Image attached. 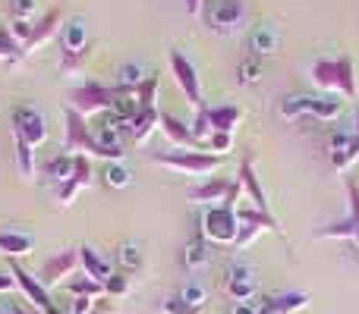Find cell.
Returning a JSON list of instances; mask_svg holds the SVG:
<instances>
[{
    "mask_svg": "<svg viewBox=\"0 0 359 314\" xmlns=\"http://www.w3.org/2000/svg\"><path fill=\"white\" fill-rule=\"evenodd\" d=\"M309 76L318 88H325V92H337L347 101H356V76H353V60H350V57L312 63Z\"/></svg>",
    "mask_w": 359,
    "mask_h": 314,
    "instance_id": "cell-1",
    "label": "cell"
},
{
    "mask_svg": "<svg viewBox=\"0 0 359 314\" xmlns=\"http://www.w3.org/2000/svg\"><path fill=\"white\" fill-rule=\"evenodd\" d=\"M158 166H168L177 173H189V176H211L221 166V155H205V151H155L151 155Z\"/></svg>",
    "mask_w": 359,
    "mask_h": 314,
    "instance_id": "cell-2",
    "label": "cell"
},
{
    "mask_svg": "<svg viewBox=\"0 0 359 314\" xmlns=\"http://www.w3.org/2000/svg\"><path fill=\"white\" fill-rule=\"evenodd\" d=\"M202 233H205V239L217 242V245H236V236H240V217H236V208L211 204L202 217Z\"/></svg>",
    "mask_w": 359,
    "mask_h": 314,
    "instance_id": "cell-3",
    "label": "cell"
},
{
    "mask_svg": "<svg viewBox=\"0 0 359 314\" xmlns=\"http://www.w3.org/2000/svg\"><path fill=\"white\" fill-rule=\"evenodd\" d=\"M168 57H170V73H174V82L180 85V92H183L186 104H189L192 110L208 107V104H205V98H202V79H198L196 63H192L189 57H186L183 50H177V48H170Z\"/></svg>",
    "mask_w": 359,
    "mask_h": 314,
    "instance_id": "cell-4",
    "label": "cell"
},
{
    "mask_svg": "<svg viewBox=\"0 0 359 314\" xmlns=\"http://www.w3.org/2000/svg\"><path fill=\"white\" fill-rule=\"evenodd\" d=\"M117 94H120V88H107V85H101V82H86V85L69 92V107H73L76 113H82V117L107 113L111 104L117 101Z\"/></svg>",
    "mask_w": 359,
    "mask_h": 314,
    "instance_id": "cell-5",
    "label": "cell"
},
{
    "mask_svg": "<svg viewBox=\"0 0 359 314\" xmlns=\"http://www.w3.org/2000/svg\"><path fill=\"white\" fill-rule=\"evenodd\" d=\"M13 136L25 138L32 148L48 142V117L35 104H19L13 110Z\"/></svg>",
    "mask_w": 359,
    "mask_h": 314,
    "instance_id": "cell-6",
    "label": "cell"
},
{
    "mask_svg": "<svg viewBox=\"0 0 359 314\" xmlns=\"http://www.w3.org/2000/svg\"><path fill=\"white\" fill-rule=\"evenodd\" d=\"M10 273H13V280H16V286H19V290H22V296L29 299V302L35 305V308L41 311V314H63V311L54 305V299H50L48 286H44L38 277H32V273L25 271L22 264H16V261H10Z\"/></svg>",
    "mask_w": 359,
    "mask_h": 314,
    "instance_id": "cell-7",
    "label": "cell"
},
{
    "mask_svg": "<svg viewBox=\"0 0 359 314\" xmlns=\"http://www.w3.org/2000/svg\"><path fill=\"white\" fill-rule=\"evenodd\" d=\"M63 120H67V132H63V155H88L92 151V126L82 113H76L73 107L63 110Z\"/></svg>",
    "mask_w": 359,
    "mask_h": 314,
    "instance_id": "cell-8",
    "label": "cell"
},
{
    "mask_svg": "<svg viewBox=\"0 0 359 314\" xmlns=\"http://www.w3.org/2000/svg\"><path fill=\"white\" fill-rule=\"evenodd\" d=\"M347 195H350V217L347 220H337L331 227H322L316 229V239H350L359 233V183L350 179L347 183Z\"/></svg>",
    "mask_w": 359,
    "mask_h": 314,
    "instance_id": "cell-9",
    "label": "cell"
},
{
    "mask_svg": "<svg viewBox=\"0 0 359 314\" xmlns=\"http://www.w3.org/2000/svg\"><path fill=\"white\" fill-rule=\"evenodd\" d=\"M240 217V236H236V248H246L252 239H259L265 229H278V220L265 210H255V208H240L236 210Z\"/></svg>",
    "mask_w": 359,
    "mask_h": 314,
    "instance_id": "cell-10",
    "label": "cell"
},
{
    "mask_svg": "<svg viewBox=\"0 0 359 314\" xmlns=\"http://www.w3.org/2000/svg\"><path fill=\"white\" fill-rule=\"evenodd\" d=\"M76 267H79V252H73V248H63V252H57V255H50L48 261L41 264V283L48 286H57V283H63V277H73L76 273Z\"/></svg>",
    "mask_w": 359,
    "mask_h": 314,
    "instance_id": "cell-11",
    "label": "cell"
},
{
    "mask_svg": "<svg viewBox=\"0 0 359 314\" xmlns=\"http://www.w3.org/2000/svg\"><path fill=\"white\" fill-rule=\"evenodd\" d=\"M243 16H246V3H243V0H217L208 10L211 29H224V31L236 29V25L243 22Z\"/></svg>",
    "mask_w": 359,
    "mask_h": 314,
    "instance_id": "cell-12",
    "label": "cell"
},
{
    "mask_svg": "<svg viewBox=\"0 0 359 314\" xmlns=\"http://www.w3.org/2000/svg\"><path fill=\"white\" fill-rule=\"evenodd\" d=\"M230 183H233V179L208 176L205 183L192 185V189L186 192V201H189V204H211V201H224V195L230 192Z\"/></svg>",
    "mask_w": 359,
    "mask_h": 314,
    "instance_id": "cell-13",
    "label": "cell"
},
{
    "mask_svg": "<svg viewBox=\"0 0 359 314\" xmlns=\"http://www.w3.org/2000/svg\"><path fill=\"white\" fill-rule=\"evenodd\" d=\"M161 132L168 136V142H174L180 151H196L198 142L196 136H192V129L183 123V120H177L174 113H161Z\"/></svg>",
    "mask_w": 359,
    "mask_h": 314,
    "instance_id": "cell-14",
    "label": "cell"
},
{
    "mask_svg": "<svg viewBox=\"0 0 359 314\" xmlns=\"http://www.w3.org/2000/svg\"><path fill=\"white\" fill-rule=\"evenodd\" d=\"M240 185L246 189V195H249V201H252V208L255 210H265V214H271L268 210V195H265V189H262V183H259V176H255V166H252V160H243L240 164Z\"/></svg>",
    "mask_w": 359,
    "mask_h": 314,
    "instance_id": "cell-15",
    "label": "cell"
},
{
    "mask_svg": "<svg viewBox=\"0 0 359 314\" xmlns=\"http://www.w3.org/2000/svg\"><path fill=\"white\" fill-rule=\"evenodd\" d=\"M306 305H309L306 292H280L274 299H265L259 305V314H293V311H303Z\"/></svg>",
    "mask_w": 359,
    "mask_h": 314,
    "instance_id": "cell-16",
    "label": "cell"
},
{
    "mask_svg": "<svg viewBox=\"0 0 359 314\" xmlns=\"http://www.w3.org/2000/svg\"><path fill=\"white\" fill-rule=\"evenodd\" d=\"M60 19H63V16H60V10H48V13H44L41 22H35V31H32V38L22 44V54H32V50L38 48V44L50 41V38H54V31H57V29H63Z\"/></svg>",
    "mask_w": 359,
    "mask_h": 314,
    "instance_id": "cell-17",
    "label": "cell"
},
{
    "mask_svg": "<svg viewBox=\"0 0 359 314\" xmlns=\"http://www.w3.org/2000/svg\"><path fill=\"white\" fill-rule=\"evenodd\" d=\"M60 41H63V54H86L88 48V29L82 19H69L60 29Z\"/></svg>",
    "mask_w": 359,
    "mask_h": 314,
    "instance_id": "cell-18",
    "label": "cell"
},
{
    "mask_svg": "<svg viewBox=\"0 0 359 314\" xmlns=\"http://www.w3.org/2000/svg\"><path fill=\"white\" fill-rule=\"evenodd\" d=\"M227 292L233 302H249L255 296V277L249 267H233L227 277Z\"/></svg>",
    "mask_w": 359,
    "mask_h": 314,
    "instance_id": "cell-19",
    "label": "cell"
},
{
    "mask_svg": "<svg viewBox=\"0 0 359 314\" xmlns=\"http://www.w3.org/2000/svg\"><path fill=\"white\" fill-rule=\"evenodd\" d=\"M79 264H82V273H88L92 280H98L101 286H104L107 280H111V273H114V267L107 264V261L101 258L92 245H82L79 248Z\"/></svg>",
    "mask_w": 359,
    "mask_h": 314,
    "instance_id": "cell-20",
    "label": "cell"
},
{
    "mask_svg": "<svg viewBox=\"0 0 359 314\" xmlns=\"http://www.w3.org/2000/svg\"><path fill=\"white\" fill-rule=\"evenodd\" d=\"M155 126H161V110H158V107H139L136 117H133V123H130L133 142H145Z\"/></svg>",
    "mask_w": 359,
    "mask_h": 314,
    "instance_id": "cell-21",
    "label": "cell"
},
{
    "mask_svg": "<svg viewBox=\"0 0 359 314\" xmlns=\"http://www.w3.org/2000/svg\"><path fill=\"white\" fill-rule=\"evenodd\" d=\"M32 236H25V233H13V229H0V255H6L10 261H16V258H22V255H29L32 252Z\"/></svg>",
    "mask_w": 359,
    "mask_h": 314,
    "instance_id": "cell-22",
    "label": "cell"
},
{
    "mask_svg": "<svg viewBox=\"0 0 359 314\" xmlns=\"http://www.w3.org/2000/svg\"><path fill=\"white\" fill-rule=\"evenodd\" d=\"M208 117H211V129L215 132H230L233 136L236 123L243 120V110L233 104H217V107H208Z\"/></svg>",
    "mask_w": 359,
    "mask_h": 314,
    "instance_id": "cell-23",
    "label": "cell"
},
{
    "mask_svg": "<svg viewBox=\"0 0 359 314\" xmlns=\"http://www.w3.org/2000/svg\"><path fill=\"white\" fill-rule=\"evenodd\" d=\"M145 69H142V63H136V60H130V63H123V66L117 69V88L123 94H136L139 88L145 85Z\"/></svg>",
    "mask_w": 359,
    "mask_h": 314,
    "instance_id": "cell-24",
    "label": "cell"
},
{
    "mask_svg": "<svg viewBox=\"0 0 359 314\" xmlns=\"http://www.w3.org/2000/svg\"><path fill=\"white\" fill-rule=\"evenodd\" d=\"M205 261H208V239H205L202 229H196V233L189 236V242H186V248H183V264L189 267V271H198Z\"/></svg>",
    "mask_w": 359,
    "mask_h": 314,
    "instance_id": "cell-25",
    "label": "cell"
},
{
    "mask_svg": "<svg viewBox=\"0 0 359 314\" xmlns=\"http://www.w3.org/2000/svg\"><path fill=\"white\" fill-rule=\"evenodd\" d=\"M252 57H262V60H265L268 54H274V50H278V29H274V25H268V22H262L259 29L252 31Z\"/></svg>",
    "mask_w": 359,
    "mask_h": 314,
    "instance_id": "cell-26",
    "label": "cell"
},
{
    "mask_svg": "<svg viewBox=\"0 0 359 314\" xmlns=\"http://www.w3.org/2000/svg\"><path fill=\"white\" fill-rule=\"evenodd\" d=\"M63 286H67L69 296H82V299H101L104 296V286H101L98 280H92L88 273H73Z\"/></svg>",
    "mask_w": 359,
    "mask_h": 314,
    "instance_id": "cell-27",
    "label": "cell"
},
{
    "mask_svg": "<svg viewBox=\"0 0 359 314\" xmlns=\"http://www.w3.org/2000/svg\"><path fill=\"white\" fill-rule=\"evenodd\" d=\"M117 264H120V271H123V273L142 271V264H145L142 245H139V242H123V245L117 248Z\"/></svg>",
    "mask_w": 359,
    "mask_h": 314,
    "instance_id": "cell-28",
    "label": "cell"
},
{
    "mask_svg": "<svg viewBox=\"0 0 359 314\" xmlns=\"http://www.w3.org/2000/svg\"><path fill=\"white\" fill-rule=\"evenodd\" d=\"M13 142H16V170L22 179H35V170H38V160H35V148H32L25 138L13 136Z\"/></svg>",
    "mask_w": 359,
    "mask_h": 314,
    "instance_id": "cell-29",
    "label": "cell"
},
{
    "mask_svg": "<svg viewBox=\"0 0 359 314\" xmlns=\"http://www.w3.org/2000/svg\"><path fill=\"white\" fill-rule=\"evenodd\" d=\"M341 101H334V98H312L309 94V110H306V117H316V120H322V123H334L337 117H341Z\"/></svg>",
    "mask_w": 359,
    "mask_h": 314,
    "instance_id": "cell-30",
    "label": "cell"
},
{
    "mask_svg": "<svg viewBox=\"0 0 359 314\" xmlns=\"http://www.w3.org/2000/svg\"><path fill=\"white\" fill-rule=\"evenodd\" d=\"M22 57H25V54H22V44L13 38L10 25H0V60L13 66V63H19Z\"/></svg>",
    "mask_w": 359,
    "mask_h": 314,
    "instance_id": "cell-31",
    "label": "cell"
},
{
    "mask_svg": "<svg viewBox=\"0 0 359 314\" xmlns=\"http://www.w3.org/2000/svg\"><path fill=\"white\" fill-rule=\"evenodd\" d=\"M262 76H265V60L262 57H246L240 63V69H236V82L240 85H255Z\"/></svg>",
    "mask_w": 359,
    "mask_h": 314,
    "instance_id": "cell-32",
    "label": "cell"
},
{
    "mask_svg": "<svg viewBox=\"0 0 359 314\" xmlns=\"http://www.w3.org/2000/svg\"><path fill=\"white\" fill-rule=\"evenodd\" d=\"M44 170H48V176L54 179L57 185H60V183H69V179H73V157L60 151L57 157L48 160V166H44Z\"/></svg>",
    "mask_w": 359,
    "mask_h": 314,
    "instance_id": "cell-33",
    "label": "cell"
},
{
    "mask_svg": "<svg viewBox=\"0 0 359 314\" xmlns=\"http://www.w3.org/2000/svg\"><path fill=\"white\" fill-rule=\"evenodd\" d=\"M104 183L111 185V189H126V185L133 183V170L126 164H120V160H114L104 170Z\"/></svg>",
    "mask_w": 359,
    "mask_h": 314,
    "instance_id": "cell-34",
    "label": "cell"
},
{
    "mask_svg": "<svg viewBox=\"0 0 359 314\" xmlns=\"http://www.w3.org/2000/svg\"><path fill=\"white\" fill-rule=\"evenodd\" d=\"M306 110H309V94H297V98H284V101H280V117H284V120L306 117Z\"/></svg>",
    "mask_w": 359,
    "mask_h": 314,
    "instance_id": "cell-35",
    "label": "cell"
},
{
    "mask_svg": "<svg viewBox=\"0 0 359 314\" xmlns=\"http://www.w3.org/2000/svg\"><path fill=\"white\" fill-rule=\"evenodd\" d=\"M189 129H192V136H196V142H198V145H202V142H208V138H211V132H215V129H211L208 107H202V110H196V117H192V126H189Z\"/></svg>",
    "mask_w": 359,
    "mask_h": 314,
    "instance_id": "cell-36",
    "label": "cell"
},
{
    "mask_svg": "<svg viewBox=\"0 0 359 314\" xmlns=\"http://www.w3.org/2000/svg\"><path fill=\"white\" fill-rule=\"evenodd\" d=\"M126 292H130V273H123V271L111 273V280L104 283V296L107 299H120V296H126Z\"/></svg>",
    "mask_w": 359,
    "mask_h": 314,
    "instance_id": "cell-37",
    "label": "cell"
},
{
    "mask_svg": "<svg viewBox=\"0 0 359 314\" xmlns=\"http://www.w3.org/2000/svg\"><path fill=\"white\" fill-rule=\"evenodd\" d=\"M356 160H359V138H356L353 145H350V148H344V151H337V155H331V166H334L337 173H344V170H350Z\"/></svg>",
    "mask_w": 359,
    "mask_h": 314,
    "instance_id": "cell-38",
    "label": "cell"
},
{
    "mask_svg": "<svg viewBox=\"0 0 359 314\" xmlns=\"http://www.w3.org/2000/svg\"><path fill=\"white\" fill-rule=\"evenodd\" d=\"M73 179L82 189L92 185V160H88V155H73Z\"/></svg>",
    "mask_w": 359,
    "mask_h": 314,
    "instance_id": "cell-39",
    "label": "cell"
},
{
    "mask_svg": "<svg viewBox=\"0 0 359 314\" xmlns=\"http://www.w3.org/2000/svg\"><path fill=\"white\" fill-rule=\"evenodd\" d=\"M158 76H149L145 79V85L136 92V101H139V107H158Z\"/></svg>",
    "mask_w": 359,
    "mask_h": 314,
    "instance_id": "cell-40",
    "label": "cell"
},
{
    "mask_svg": "<svg viewBox=\"0 0 359 314\" xmlns=\"http://www.w3.org/2000/svg\"><path fill=\"white\" fill-rule=\"evenodd\" d=\"M205 145H208V148L215 151V155H221V157H224L230 148H233V136H230V132H211V138H208Z\"/></svg>",
    "mask_w": 359,
    "mask_h": 314,
    "instance_id": "cell-41",
    "label": "cell"
},
{
    "mask_svg": "<svg viewBox=\"0 0 359 314\" xmlns=\"http://www.w3.org/2000/svg\"><path fill=\"white\" fill-rule=\"evenodd\" d=\"M180 296H183V302L192 305V308H202L205 305V290L198 283H186L183 290H180Z\"/></svg>",
    "mask_w": 359,
    "mask_h": 314,
    "instance_id": "cell-42",
    "label": "cell"
},
{
    "mask_svg": "<svg viewBox=\"0 0 359 314\" xmlns=\"http://www.w3.org/2000/svg\"><path fill=\"white\" fill-rule=\"evenodd\" d=\"M10 31H13V38H16L19 44H25L32 38V31H35V22H32V19H13Z\"/></svg>",
    "mask_w": 359,
    "mask_h": 314,
    "instance_id": "cell-43",
    "label": "cell"
},
{
    "mask_svg": "<svg viewBox=\"0 0 359 314\" xmlns=\"http://www.w3.org/2000/svg\"><path fill=\"white\" fill-rule=\"evenodd\" d=\"M82 185L76 183V179H69V183H60L57 185V201L60 204H73V198H76V192H79Z\"/></svg>",
    "mask_w": 359,
    "mask_h": 314,
    "instance_id": "cell-44",
    "label": "cell"
},
{
    "mask_svg": "<svg viewBox=\"0 0 359 314\" xmlns=\"http://www.w3.org/2000/svg\"><path fill=\"white\" fill-rule=\"evenodd\" d=\"M82 63H86V54H63V60H60V69L67 76H76L82 69Z\"/></svg>",
    "mask_w": 359,
    "mask_h": 314,
    "instance_id": "cell-45",
    "label": "cell"
},
{
    "mask_svg": "<svg viewBox=\"0 0 359 314\" xmlns=\"http://www.w3.org/2000/svg\"><path fill=\"white\" fill-rule=\"evenodd\" d=\"M198 308H192V305L183 302V296H174L164 302V314H196Z\"/></svg>",
    "mask_w": 359,
    "mask_h": 314,
    "instance_id": "cell-46",
    "label": "cell"
},
{
    "mask_svg": "<svg viewBox=\"0 0 359 314\" xmlns=\"http://www.w3.org/2000/svg\"><path fill=\"white\" fill-rule=\"evenodd\" d=\"M353 142H356V132H334V136H331V155L350 148Z\"/></svg>",
    "mask_w": 359,
    "mask_h": 314,
    "instance_id": "cell-47",
    "label": "cell"
},
{
    "mask_svg": "<svg viewBox=\"0 0 359 314\" xmlns=\"http://www.w3.org/2000/svg\"><path fill=\"white\" fill-rule=\"evenodd\" d=\"M10 10H13V19H32V13H35V0H13Z\"/></svg>",
    "mask_w": 359,
    "mask_h": 314,
    "instance_id": "cell-48",
    "label": "cell"
},
{
    "mask_svg": "<svg viewBox=\"0 0 359 314\" xmlns=\"http://www.w3.org/2000/svg\"><path fill=\"white\" fill-rule=\"evenodd\" d=\"M230 314H259V305H252V302H236Z\"/></svg>",
    "mask_w": 359,
    "mask_h": 314,
    "instance_id": "cell-49",
    "label": "cell"
},
{
    "mask_svg": "<svg viewBox=\"0 0 359 314\" xmlns=\"http://www.w3.org/2000/svg\"><path fill=\"white\" fill-rule=\"evenodd\" d=\"M13 286H16V280H13V273H0V292H10Z\"/></svg>",
    "mask_w": 359,
    "mask_h": 314,
    "instance_id": "cell-50",
    "label": "cell"
},
{
    "mask_svg": "<svg viewBox=\"0 0 359 314\" xmlns=\"http://www.w3.org/2000/svg\"><path fill=\"white\" fill-rule=\"evenodd\" d=\"M186 13H189V16H198V13H202V0H186Z\"/></svg>",
    "mask_w": 359,
    "mask_h": 314,
    "instance_id": "cell-51",
    "label": "cell"
},
{
    "mask_svg": "<svg viewBox=\"0 0 359 314\" xmlns=\"http://www.w3.org/2000/svg\"><path fill=\"white\" fill-rule=\"evenodd\" d=\"M10 314H29V311H25L22 305H13V308H10Z\"/></svg>",
    "mask_w": 359,
    "mask_h": 314,
    "instance_id": "cell-52",
    "label": "cell"
},
{
    "mask_svg": "<svg viewBox=\"0 0 359 314\" xmlns=\"http://www.w3.org/2000/svg\"><path fill=\"white\" fill-rule=\"evenodd\" d=\"M353 132H356V138H359V110H356V126H353Z\"/></svg>",
    "mask_w": 359,
    "mask_h": 314,
    "instance_id": "cell-53",
    "label": "cell"
},
{
    "mask_svg": "<svg viewBox=\"0 0 359 314\" xmlns=\"http://www.w3.org/2000/svg\"><path fill=\"white\" fill-rule=\"evenodd\" d=\"M0 314H4V311H0Z\"/></svg>",
    "mask_w": 359,
    "mask_h": 314,
    "instance_id": "cell-54",
    "label": "cell"
}]
</instances>
